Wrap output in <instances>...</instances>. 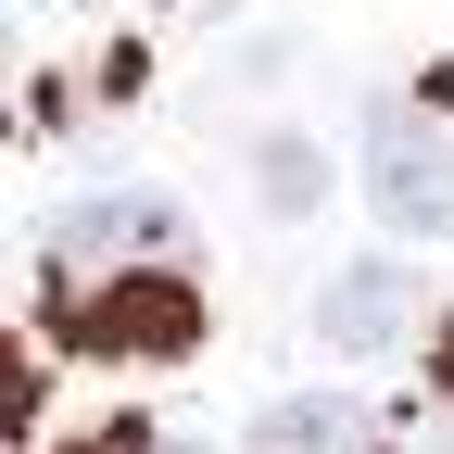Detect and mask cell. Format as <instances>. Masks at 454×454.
Wrapping results in <instances>:
<instances>
[{
  "label": "cell",
  "mask_w": 454,
  "mask_h": 454,
  "mask_svg": "<svg viewBox=\"0 0 454 454\" xmlns=\"http://www.w3.org/2000/svg\"><path fill=\"white\" fill-rule=\"evenodd\" d=\"M51 316H64V340L101 354V366H177V354H202V278L190 265H139V278H101V291H51Z\"/></svg>",
  "instance_id": "1"
},
{
  "label": "cell",
  "mask_w": 454,
  "mask_h": 454,
  "mask_svg": "<svg viewBox=\"0 0 454 454\" xmlns=\"http://www.w3.org/2000/svg\"><path fill=\"white\" fill-rule=\"evenodd\" d=\"M51 291H101V278H139V265H190V215L164 190H89L51 215Z\"/></svg>",
  "instance_id": "2"
},
{
  "label": "cell",
  "mask_w": 454,
  "mask_h": 454,
  "mask_svg": "<svg viewBox=\"0 0 454 454\" xmlns=\"http://www.w3.org/2000/svg\"><path fill=\"white\" fill-rule=\"evenodd\" d=\"M366 202L404 227V240H454V139L417 127L404 101L366 114Z\"/></svg>",
  "instance_id": "3"
},
{
  "label": "cell",
  "mask_w": 454,
  "mask_h": 454,
  "mask_svg": "<svg viewBox=\"0 0 454 454\" xmlns=\"http://www.w3.org/2000/svg\"><path fill=\"white\" fill-rule=\"evenodd\" d=\"M404 328H417V265L404 253H366V265H340L316 291V340L328 354H391Z\"/></svg>",
  "instance_id": "4"
},
{
  "label": "cell",
  "mask_w": 454,
  "mask_h": 454,
  "mask_svg": "<svg viewBox=\"0 0 454 454\" xmlns=\"http://www.w3.org/2000/svg\"><path fill=\"white\" fill-rule=\"evenodd\" d=\"M253 454H379V429L340 404V391H291V404L253 417Z\"/></svg>",
  "instance_id": "5"
},
{
  "label": "cell",
  "mask_w": 454,
  "mask_h": 454,
  "mask_svg": "<svg viewBox=\"0 0 454 454\" xmlns=\"http://www.w3.org/2000/svg\"><path fill=\"white\" fill-rule=\"evenodd\" d=\"M253 190H265V215H316V202H328V164H316V139H291V127H278V139L253 152Z\"/></svg>",
  "instance_id": "6"
},
{
  "label": "cell",
  "mask_w": 454,
  "mask_h": 454,
  "mask_svg": "<svg viewBox=\"0 0 454 454\" xmlns=\"http://www.w3.org/2000/svg\"><path fill=\"white\" fill-rule=\"evenodd\" d=\"M64 454H202L190 429H164V417H101V429H76Z\"/></svg>",
  "instance_id": "7"
},
{
  "label": "cell",
  "mask_w": 454,
  "mask_h": 454,
  "mask_svg": "<svg viewBox=\"0 0 454 454\" xmlns=\"http://www.w3.org/2000/svg\"><path fill=\"white\" fill-rule=\"evenodd\" d=\"M442 391H454V316H442Z\"/></svg>",
  "instance_id": "8"
}]
</instances>
